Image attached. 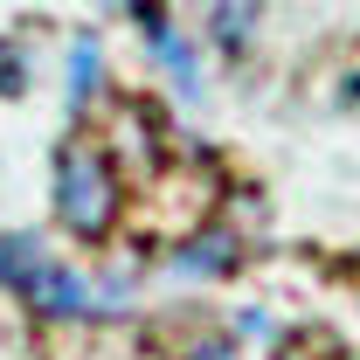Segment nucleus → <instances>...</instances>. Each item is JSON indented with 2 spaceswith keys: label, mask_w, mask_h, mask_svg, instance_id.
<instances>
[{
  "label": "nucleus",
  "mask_w": 360,
  "mask_h": 360,
  "mask_svg": "<svg viewBox=\"0 0 360 360\" xmlns=\"http://www.w3.org/2000/svg\"><path fill=\"white\" fill-rule=\"evenodd\" d=\"M118 174L97 146H63L56 160V222L70 229L77 243H104L111 222H118Z\"/></svg>",
  "instance_id": "nucleus-1"
},
{
  "label": "nucleus",
  "mask_w": 360,
  "mask_h": 360,
  "mask_svg": "<svg viewBox=\"0 0 360 360\" xmlns=\"http://www.w3.org/2000/svg\"><path fill=\"white\" fill-rule=\"evenodd\" d=\"M14 298H21V305H35L42 319H84V312H97V291H90V277H77V270L56 264V257H42V264L28 270Z\"/></svg>",
  "instance_id": "nucleus-2"
},
{
  "label": "nucleus",
  "mask_w": 360,
  "mask_h": 360,
  "mask_svg": "<svg viewBox=\"0 0 360 360\" xmlns=\"http://www.w3.org/2000/svg\"><path fill=\"white\" fill-rule=\"evenodd\" d=\"M35 264H42V243H35V236H7V229H0V284H7V291H21V277H28Z\"/></svg>",
  "instance_id": "nucleus-3"
},
{
  "label": "nucleus",
  "mask_w": 360,
  "mask_h": 360,
  "mask_svg": "<svg viewBox=\"0 0 360 360\" xmlns=\"http://www.w3.org/2000/svg\"><path fill=\"white\" fill-rule=\"evenodd\" d=\"M90 90H97V35H84L77 56H70V111L90 104Z\"/></svg>",
  "instance_id": "nucleus-4"
},
{
  "label": "nucleus",
  "mask_w": 360,
  "mask_h": 360,
  "mask_svg": "<svg viewBox=\"0 0 360 360\" xmlns=\"http://www.w3.org/2000/svg\"><path fill=\"white\" fill-rule=\"evenodd\" d=\"M222 264H229L222 236H208V243H194V257H180V270H222Z\"/></svg>",
  "instance_id": "nucleus-5"
},
{
  "label": "nucleus",
  "mask_w": 360,
  "mask_h": 360,
  "mask_svg": "<svg viewBox=\"0 0 360 360\" xmlns=\"http://www.w3.org/2000/svg\"><path fill=\"white\" fill-rule=\"evenodd\" d=\"M194 360H236V354H229V347H201Z\"/></svg>",
  "instance_id": "nucleus-6"
},
{
  "label": "nucleus",
  "mask_w": 360,
  "mask_h": 360,
  "mask_svg": "<svg viewBox=\"0 0 360 360\" xmlns=\"http://www.w3.org/2000/svg\"><path fill=\"white\" fill-rule=\"evenodd\" d=\"M111 7H132V0H111Z\"/></svg>",
  "instance_id": "nucleus-7"
}]
</instances>
